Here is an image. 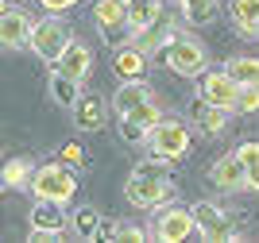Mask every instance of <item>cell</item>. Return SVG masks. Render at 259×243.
<instances>
[{
    "label": "cell",
    "mask_w": 259,
    "mask_h": 243,
    "mask_svg": "<svg viewBox=\"0 0 259 243\" xmlns=\"http://www.w3.org/2000/svg\"><path fill=\"white\" fill-rule=\"evenodd\" d=\"M162 0H128V31H143L147 23L162 16Z\"/></svg>",
    "instance_id": "cell-22"
},
{
    "label": "cell",
    "mask_w": 259,
    "mask_h": 243,
    "mask_svg": "<svg viewBox=\"0 0 259 243\" xmlns=\"http://www.w3.org/2000/svg\"><path fill=\"white\" fill-rule=\"evenodd\" d=\"M240 159H244V170H248V189L259 193V143L248 139V143H240Z\"/></svg>",
    "instance_id": "cell-27"
},
{
    "label": "cell",
    "mask_w": 259,
    "mask_h": 243,
    "mask_svg": "<svg viewBox=\"0 0 259 243\" xmlns=\"http://www.w3.org/2000/svg\"><path fill=\"white\" fill-rule=\"evenodd\" d=\"M120 116H124V120H136L140 127H147V131H151V127H155V124L162 120L159 96H155V93H151V96H143V101H136V105H132L128 112H120Z\"/></svg>",
    "instance_id": "cell-24"
},
{
    "label": "cell",
    "mask_w": 259,
    "mask_h": 243,
    "mask_svg": "<svg viewBox=\"0 0 259 243\" xmlns=\"http://www.w3.org/2000/svg\"><path fill=\"white\" fill-rule=\"evenodd\" d=\"M151 232H143V228H136V224H124V220H112L105 228V235L101 239H112V243H143Z\"/></svg>",
    "instance_id": "cell-26"
},
{
    "label": "cell",
    "mask_w": 259,
    "mask_h": 243,
    "mask_svg": "<svg viewBox=\"0 0 259 243\" xmlns=\"http://www.w3.org/2000/svg\"><path fill=\"white\" fill-rule=\"evenodd\" d=\"M39 4H43L47 12H54V16H58V12H66V8H74L77 0H39Z\"/></svg>",
    "instance_id": "cell-32"
},
{
    "label": "cell",
    "mask_w": 259,
    "mask_h": 243,
    "mask_svg": "<svg viewBox=\"0 0 259 243\" xmlns=\"http://www.w3.org/2000/svg\"><path fill=\"white\" fill-rule=\"evenodd\" d=\"M232 23L244 39H259V0H232Z\"/></svg>",
    "instance_id": "cell-20"
},
{
    "label": "cell",
    "mask_w": 259,
    "mask_h": 243,
    "mask_svg": "<svg viewBox=\"0 0 259 243\" xmlns=\"http://www.w3.org/2000/svg\"><path fill=\"white\" fill-rule=\"evenodd\" d=\"M228 116H232V108L213 105V101H205L201 93H197L194 101H190V124H194V127H201L205 135H221V131L228 127Z\"/></svg>",
    "instance_id": "cell-11"
},
{
    "label": "cell",
    "mask_w": 259,
    "mask_h": 243,
    "mask_svg": "<svg viewBox=\"0 0 259 243\" xmlns=\"http://www.w3.org/2000/svg\"><path fill=\"white\" fill-rule=\"evenodd\" d=\"M162 66L166 70H174L178 77H201L209 66V54L205 46L197 39H190V35H174L166 46H162Z\"/></svg>",
    "instance_id": "cell-5"
},
{
    "label": "cell",
    "mask_w": 259,
    "mask_h": 243,
    "mask_svg": "<svg viewBox=\"0 0 259 243\" xmlns=\"http://www.w3.org/2000/svg\"><path fill=\"white\" fill-rule=\"evenodd\" d=\"M124 197L128 205L136 209H162V205H170L174 197V174H170V162H140V166L128 174L124 181Z\"/></svg>",
    "instance_id": "cell-1"
},
{
    "label": "cell",
    "mask_w": 259,
    "mask_h": 243,
    "mask_svg": "<svg viewBox=\"0 0 259 243\" xmlns=\"http://www.w3.org/2000/svg\"><path fill=\"white\" fill-rule=\"evenodd\" d=\"M31 31H35V20L20 4L4 0V4H0V42H4L8 51H20V46L31 42Z\"/></svg>",
    "instance_id": "cell-8"
},
{
    "label": "cell",
    "mask_w": 259,
    "mask_h": 243,
    "mask_svg": "<svg viewBox=\"0 0 259 243\" xmlns=\"http://www.w3.org/2000/svg\"><path fill=\"white\" fill-rule=\"evenodd\" d=\"M147 155L151 159H162V162H178L186 159V151H190V127L182 120H166L162 116L159 124L147 131Z\"/></svg>",
    "instance_id": "cell-4"
},
{
    "label": "cell",
    "mask_w": 259,
    "mask_h": 243,
    "mask_svg": "<svg viewBox=\"0 0 259 243\" xmlns=\"http://www.w3.org/2000/svg\"><path fill=\"white\" fill-rule=\"evenodd\" d=\"M70 42H74V35L66 27V20H58L54 12H47L43 20H35V31H31V42H27V46H31L35 58H43L47 66H54L66 54Z\"/></svg>",
    "instance_id": "cell-3"
},
{
    "label": "cell",
    "mask_w": 259,
    "mask_h": 243,
    "mask_svg": "<svg viewBox=\"0 0 259 243\" xmlns=\"http://www.w3.org/2000/svg\"><path fill=\"white\" fill-rule=\"evenodd\" d=\"M112 70L120 74V81H143V70H147V54L136 46V42H124L112 54Z\"/></svg>",
    "instance_id": "cell-13"
},
{
    "label": "cell",
    "mask_w": 259,
    "mask_h": 243,
    "mask_svg": "<svg viewBox=\"0 0 259 243\" xmlns=\"http://www.w3.org/2000/svg\"><path fill=\"white\" fill-rule=\"evenodd\" d=\"M178 8H182V16L190 23H213L217 20V0H178Z\"/></svg>",
    "instance_id": "cell-25"
},
{
    "label": "cell",
    "mask_w": 259,
    "mask_h": 243,
    "mask_svg": "<svg viewBox=\"0 0 259 243\" xmlns=\"http://www.w3.org/2000/svg\"><path fill=\"white\" fill-rule=\"evenodd\" d=\"M209 181H213L221 193H240V189H248V170H244L240 151L221 155V159L213 162V170H209Z\"/></svg>",
    "instance_id": "cell-10"
},
{
    "label": "cell",
    "mask_w": 259,
    "mask_h": 243,
    "mask_svg": "<svg viewBox=\"0 0 259 243\" xmlns=\"http://www.w3.org/2000/svg\"><path fill=\"white\" fill-rule=\"evenodd\" d=\"M27 239H31V243H51V239H62V235H58V232H47V228H31Z\"/></svg>",
    "instance_id": "cell-31"
},
{
    "label": "cell",
    "mask_w": 259,
    "mask_h": 243,
    "mask_svg": "<svg viewBox=\"0 0 259 243\" xmlns=\"http://www.w3.org/2000/svg\"><path fill=\"white\" fill-rule=\"evenodd\" d=\"M174 35H178V27H174V16H170V12H162L159 20L147 23L143 31H132V42H136L143 54H162V46H166Z\"/></svg>",
    "instance_id": "cell-12"
},
{
    "label": "cell",
    "mask_w": 259,
    "mask_h": 243,
    "mask_svg": "<svg viewBox=\"0 0 259 243\" xmlns=\"http://www.w3.org/2000/svg\"><path fill=\"white\" fill-rule=\"evenodd\" d=\"M105 120H108V108H105L101 96H81V101H77V108H74L77 131H101Z\"/></svg>",
    "instance_id": "cell-15"
},
{
    "label": "cell",
    "mask_w": 259,
    "mask_h": 243,
    "mask_svg": "<svg viewBox=\"0 0 259 243\" xmlns=\"http://www.w3.org/2000/svg\"><path fill=\"white\" fill-rule=\"evenodd\" d=\"M62 162H70V166H85V151L77 147V143H66V147H62Z\"/></svg>",
    "instance_id": "cell-30"
},
{
    "label": "cell",
    "mask_w": 259,
    "mask_h": 243,
    "mask_svg": "<svg viewBox=\"0 0 259 243\" xmlns=\"http://www.w3.org/2000/svg\"><path fill=\"white\" fill-rule=\"evenodd\" d=\"M236 112H240V116H248V112H259V85H248V89H240Z\"/></svg>",
    "instance_id": "cell-28"
},
{
    "label": "cell",
    "mask_w": 259,
    "mask_h": 243,
    "mask_svg": "<svg viewBox=\"0 0 259 243\" xmlns=\"http://www.w3.org/2000/svg\"><path fill=\"white\" fill-rule=\"evenodd\" d=\"M70 228L77 232V239H101L105 235V220H101V212L93 205H81V209L70 216Z\"/></svg>",
    "instance_id": "cell-21"
},
{
    "label": "cell",
    "mask_w": 259,
    "mask_h": 243,
    "mask_svg": "<svg viewBox=\"0 0 259 243\" xmlns=\"http://www.w3.org/2000/svg\"><path fill=\"white\" fill-rule=\"evenodd\" d=\"M197 232L194 224V209H174V205H162L151 220V239L159 243H182Z\"/></svg>",
    "instance_id": "cell-6"
},
{
    "label": "cell",
    "mask_w": 259,
    "mask_h": 243,
    "mask_svg": "<svg viewBox=\"0 0 259 243\" xmlns=\"http://www.w3.org/2000/svg\"><path fill=\"white\" fill-rule=\"evenodd\" d=\"M93 20L105 35L120 31V27H128V0H97V8H93Z\"/></svg>",
    "instance_id": "cell-16"
},
{
    "label": "cell",
    "mask_w": 259,
    "mask_h": 243,
    "mask_svg": "<svg viewBox=\"0 0 259 243\" xmlns=\"http://www.w3.org/2000/svg\"><path fill=\"white\" fill-rule=\"evenodd\" d=\"M54 70H62V74H70L74 81L85 85L89 70H93V51H89L85 42H70V46H66V54L54 62Z\"/></svg>",
    "instance_id": "cell-14"
},
{
    "label": "cell",
    "mask_w": 259,
    "mask_h": 243,
    "mask_svg": "<svg viewBox=\"0 0 259 243\" xmlns=\"http://www.w3.org/2000/svg\"><path fill=\"white\" fill-rule=\"evenodd\" d=\"M194 224H197V232H201V239H209V243L240 239V232L232 228V220H228V212L221 209V205H213V201L194 205Z\"/></svg>",
    "instance_id": "cell-7"
},
{
    "label": "cell",
    "mask_w": 259,
    "mask_h": 243,
    "mask_svg": "<svg viewBox=\"0 0 259 243\" xmlns=\"http://www.w3.org/2000/svg\"><path fill=\"white\" fill-rule=\"evenodd\" d=\"M31 228H47V232H58V235H66V224H70V216L62 212V205L58 201H35V209H31Z\"/></svg>",
    "instance_id": "cell-17"
},
{
    "label": "cell",
    "mask_w": 259,
    "mask_h": 243,
    "mask_svg": "<svg viewBox=\"0 0 259 243\" xmlns=\"http://www.w3.org/2000/svg\"><path fill=\"white\" fill-rule=\"evenodd\" d=\"M31 178H35V166L27 159H8L4 170H0V185H4V193L31 189Z\"/></svg>",
    "instance_id": "cell-18"
},
{
    "label": "cell",
    "mask_w": 259,
    "mask_h": 243,
    "mask_svg": "<svg viewBox=\"0 0 259 243\" xmlns=\"http://www.w3.org/2000/svg\"><path fill=\"white\" fill-rule=\"evenodd\" d=\"M77 193V174L70 162H43L35 166V178H31V197L35 201H58V205H70Z\"/></svg>",
    "instance_id": "cell-2"
},
{
    "label": "cell",
    "mask_w": 259,
    "mask_h": 243,
    "mask_svg": "<svg viewBox=\"0 0 259 243\" xmlns=\"http://www.w3.org/2000/svg\"><path fill=\"white\" fill-rule=\"evenodd\" d=\"M225 70L232 74V81H236L240 89L259 85V58H251V54H232V58L225 62Z\"/></svg>",
    "instance_id": "cell-23"
},
{
    "label": "cell",
    "mask_w": 259,
    "mask_h": 243,
    "mask_svg": "<svg viewBox=\"0 0 259 243\" xmlns=\"http://www.w3.org/2000/svg\"><path fill=\"white\" fill-rule=\"evenodd\" d=\"M197 93L205 96V101H213V105L232 108V112H236L240 85L232 81V74H228V70H205V74H201V81H197Z\"/></svg>",
    "instance_id": "cell-9"
},
{
    "label": "cell",
    "mask_w": 259,
    "mask_h": 243,
    "mask_svg": "<svg viewBox=\"0 0 259 243\" xmlns=\"http://www.w3.org/2000/svg\"><path fill=\"white\" fill-rule=\"evenodd\" d=\"M120 139H124V143H147V127H140L136 120L120 116Z\"/></svg>",
    "instance_id": "cell-29"
},
{
    "label": "cell",
    "mask_w": 259,
    "mask_h": 243,
    "mask_svg": "<svg viewBox=\"0 0 259 243\" xmlns=\"http://www.w3.org/2000/svg\"><path fill=\"white\" fill-rule=\"evenodd\" d=\"M47 85H51V96L62 108H77V101H81V81H74V77L62 74V70H51Z\"/></svg>",
    "instance_id": "cell-19"
}]
</instances>
